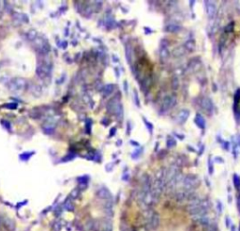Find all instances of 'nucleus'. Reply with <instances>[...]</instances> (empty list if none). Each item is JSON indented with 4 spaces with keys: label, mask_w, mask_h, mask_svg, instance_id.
Segmentation results:
<instances>
[{
    "label": "nucleus",
    "mask_w": 240,
    "mask_h": 231,
    "mask_svg": "<svg viewBox=\"0 0 240 231\" xmlns=\"http://www.w3.org/2000/svg\"><path fill=\"white\" fill-rule=\"evenodd\" d=\"M199 184H200V180L197 177L191 176V175L186 176V177H184L182 189L185 190V191H188V192H192Z\"/></svg>",
    "instance_id": "1"
},
{
    "label": "nucleus",
    "mask_w": 240,
    "mask_h": 231,
    "mask_svg": "<svg viewBox=\"0 0 240 231\" xmlns=\"http://www.w3.org/2000/svg\"><path fill=\"white\" fill-rule=\"evenodd\" d=\"M180 29L181 26L178 24H169L165 27V30L168 32H178Z\"/></svg>",
    "instance_id": "10"
},
{
    "label": "nucleus",
    "mask_w": 240,
    "mask_h": 231,
    "mask_svg": "<svg viewBox=\"0 0 240 231\" xmlns=\"http://www.w3.org/2000/svg\"><path fill=\"white\" fill-rule=\"evenodd\" d=\"M201 105H202V107H203L204 110H205L209 113H212L214 105L209 98H204L201 102Z\"/></svg>",
    "instance_id": "5"
},
{
    "label": "nucleus",
    "mask_w": 240,
    "mask_h": 231,
    "mask_svg": "<svg viewBox=\"0 0 240 231\" xmlns=\"http://www.w3.org/2000/svg\"><path fill=\"white\" fill-rule=\"evenodd\" d=\"M142 153V149L141 150H135V152H133L132 154H131V156H132V158H134V159H136V158H138L139 156H140V154Z\"/></svg>",
    "instance_id": "19"
},
{
    "label": "nucleus",
    "mask_w": 240,
    "mask_h": 231,
    "mask_svg": "<svg viewBox=\"0 0 240 231\" xmlns=\"http://www.w3.org/2000/svg\"><path fill=\"white\" fill-rule=\"evenodd\" d=\"M185 48L188 50V51H193L194 50V48H195V44L193 42H191V41H189L185 43Z\"/></svg>",
    "instance_id": "15"
},
{
    "label": "nucleus",
    "mask_w": 240,
    "mask_h": 231,
    "mask_svg": "<svg viewBox=\"0 0 240 231\" xmlns=\"http://www.w3.org/2000/svg\"><path fill=\"white\" fill-rule=\"evenodd\" d=\"M239 231H240V224H239Z\"/></svg>",
    "instance_id": "34"
},
{
    "label": "nucleus",
    "mask_w": 240,
    "mask_h": 231,
    "mask_svg": "<svg viewBox=\"0 0 240 231\" xmlns=\"http://www.w3.org/2000/svg\"><path fill=\"white\" fill-rule=\"evenodd\" d=\"M116 131H117V129H116V128H113V130H112V132H111V136H113L114 132H116Z\"/></svg>",
    "instance_id": "29"
},
{
    "label": "nucleus",
    "mask_w": 240,
    "mask_h": 231,
    "mask_svg": "<svg viewBox=\"0 0 240 231\" xmlns=\"http://www.w3.org/2000/svg\"><path fill=\"white\" fill-rule=\"evenodd\" d=\"M125 51H126V59L128 60L129 63L131 62L132 60V56H133V51H132V48L130 45H127L126 48H125Z\"/></svg>",
    "instance_id": "11"
},
{
    "label": "nucleus",
    "mask_w": 240,
    "mask_h": 231,
    "mask_svg": "<svg viewBox=\"0 0 240 231\" xmlns=\"http://www.w3.org/2000/svg\"><path fill=\"white\" fill-rule=\"evenodd\" d=\"M173 88H174V89L178 88V80L176 78V77L174 78V80H173Z\"/></svg>",
    "instance_id": "20"
},
{
    "label": "nucleus",
    "mask_w": 240,
    "mask_h": 231,
    "mask_svg": "<svg viewBox=\"0 0 240 231\" xmlns=\"http://www.w3.org/2000/svg\"><path fill=\"white\" fill-rule=\"evenodd\" d=\"M194 121H195V123L198 125V127L201 128L202 130H204V129L205 128V119H204L203 117H202L201 115L198 114V115L196 116Z\"/></svg>",
    "instance_id": "9"
},
{
    "label": "nucleus",
    "mask_w": 240,
    "mask_h": 231,
    "mask_svg": "<svg viewBox=\"0 0 240 231\" xmlns=\"http://www.w3.org/2000/svg\"><path fill=\"white\" fill-rule=\"evenodd\" d=\"M214 161L217 162H224L223 159H222V158H219V157H216V158L214 159Z\"/></svg>",
    "instance_id": "26"
},
{
    "label": "nucleus",
    "mask_w": 240,
    "mask_h": 231,
    "mask_svg": "<svg viewBox=\"0 0 240 231\" xmlns=\"http://www.w3.org/2000/svg\"><path fill=\"white\" fill-rule=\"evenodd\" d=\"M176 145V141L173 138L172 136H169L168 139H167V147L168 148H173Z\"/></svg>",
    "instance_id": "16"
},
{
    "label": "nucleus",
    "mask_w": 240,
    "mask_h": 231,
    "mask_svg": "<svg viewBox=\"0 0 240 231\" xmlns=\"http://www.w3.org/2000/svg\"><path fill=\"white\" fill-rule=\"evenodd\" d=\"M143 122H145V124H146V126L147 130L149 131V132L152 133V132H153V125H152L147 119H146L145 118H143Z\"/></svg>",
    "instance_id": "17"
},
{
    "label": "nucleus",
    "mask_w": 240,
    "mask_h": 231,
    "mask_svg": "<svg viewBox=\"0 0 240 231\" xmlns=\"http://www.w3.org/2000/svg\"><path fill=\"white\" fill-rule=\"evenodd\" d=\"M231 231H236V228L235 226H231Z\"/></svg>",
    "instance_id": "31"
},
{
    "label": "nucleus",
    "mask_w": 240,
    "mask_h": 231,
    "mask_svg": "<svg viewBox=\"0 0 240 231\" xmlns=\"http://www.w3.org/2000/svg\"><path fill=\"white\" fill-rule=\"evenodd\" d=\"M114 89V85H105L104 86V89H103V93L105 96H108L109 94H111Z\"/></svg>",
    "instance_id": "12"
},
{
    "label": "nucleus",
    "mask_w": 240,
    "mask_h": 231,
    "mask_svg": "<svg viewBox=\"0 0 240 231\" xmlns=\"http://www.w3.org/2000/svg\"><path fill=\"white\" fill-rule=\"evenodd\" d=\"M237 209H238V211H239V213H240V194L237 197Z\"/></svg>",
    "instance_id": "27"
},
{
    "label": "nucleus",
    "mask_w": 240,
    "mask_h": 231,
    "mask_svg": "<svg viewBox=\"0 0 240 231\" xmlns=\"http://www.w3.org/2000/svg\"><path fill=\"white\" fill-rule=\"evenodd\" d=\"M234 185L235 189L240 192V177L237 174L234 175Z\"/></svg>",
    "instance_id": "13"
},
{
    "label": "nucleus",
    "mask_w": 240,
    "mask_h": 231,
    "mask_svg": "<svg viewBox=\"0 0 240 231\" xmlns=\"http://www.w3.org/2000/svg\"><path fill=\"white\" fill-rule=\"evenodd\" d=\"M130 122L128 123V134L130 133Z\"/></svg>",
    "instance_id": "32"
},
{
    "label": "nucleus",
    "mask_w": 240,
    "mask_h": 231,
    "mask_svg": "<svg viewBox=\"0 0 240 231\" xmlns=\"http://www.w3.org/2000/svg\"><path fill=\"white\" fill-rule=\"evenodd\" d=\"M25 81L22 80V82L20 84L17 83V79L16 80H13L12 83L11 84V89L13 91V92H19L18 90H22V89H24V85H25Z\"/></svg>",
    "instance_id": "7"
},
{
    "label": "nucleus",
    "mask_w": 240,
    "mask_h": 231,
    "mask_svg": "<svg viewBox=\"0 0 240 231\" xmlns=\"http://www.w3.org/2000/svg\"><path fill=\"white\" fill-rule=\"evenodd\" d=\"M223 143H224V144H222V147H223L225 149H229V147H230V145H229V142H226V141H224Z\"/></svg>",
    "instance_id": "25"
},
{
    "label": "nucleus",
    "mask_w": 240,
    "mask_h": 231,
    "mask_svg": "<svg viewBox=\"0 0 240 231\" xmlns=\"http://www.w3.org/2000/svg\"><path fill=\"white\" fill-rule=\"evenodd\" d=\"M168 55H169V52L167 50V47L166 46L160 47V57H162V59H166Z\"/></svg>",
    "instance_id": "14"
},
{
    "label": "nucleus",
    "mask_w": 240,
    "mask_h": 231,
    "mask_svg": "<svg viewBox=\"0 0 240 231\" xmlns=\"http://www.w3.org/2000/svg\"><path fill=\"white\" fill-rule=\"evenodd\" d=\"M159 224H160V216H159V214L157 213V211H154L153 214H152V216H151V218H150V220L147 222V226L151 229L155 230V229H157L159 227Z\"/></svg>",
    "instance_id": "3"
},
{
    "label": "nucleus",
    "mask_w": 240,
    "mask_h": 231,
    "mask_svg": "<svg viewBox=\"0 0 240 231\" xmlns=\"http://www.w3.org/2000/svg\"><path fill=\"white\" fill-rule=\"evenodd\" d=\"M176 103V99L174 96H167V97L164 98L162 102V105H161V110L163 112H165L167 110H169L170 108L174 107V105Z\"/></svg>",
    "instance_id": "2"
},
{
    "label": "nucleus",
    "mask_w": 240,
    "mask_h": 231,
    "mask_svg": "<svg viewBox=\"0 0 240 231\" xmlns=\"http://www.w3.org/2000/svg\"><path fill=\"white\" fill-rule=\"evenodd\" d=\"M210 231H218V229H217V228H212Z\"/></svg>",
    "instance_id": "33"
},
{
    "label": "nucleus",
    "mask_w": 240,
    "mask_h": 231,
    "mask_svg": "<svg viewBox=\"0 0 240 231\" xmlns=\"http://www.w3.org/2000/svg\"><path fill=\"white\" fill-rule=\"evenodd\" d=\"M225 220H226V226L229 228L230 226H231V219H230L228 216H226V218H225Z\"/></svg>",
    "instance_id": "24"
},
{
    "label": "nucleus",
    "mask_w": 240,
    "mask_h": 231,
    "mask_svg": "<svg viewBox=\"0 0 240 231\" xmlns=\"http://www.w3.org/2000/svg\"><path fill=\"white\" fill-rule=\"evenodd\" d=\"M217 208H218V210L219 213H222V204L220 203V201H218V204H217Z\"/></svg>",
    "instance_id": "22"
},
{
    "label": "nucleus",
    "mask_w": 240,
    "mask_h": 231,
    "mask_svg": "<svg viewBox=\"0 0 240 231\" xmlns=\"http://www.w3.org/2000/svg\"><path fill=\"white\" fill-rule=\"evenodd\" d=\"M208 171H209V174L212 175L213 172H214V168H213V162H212V160L209 157L208 159Z\"/></svg>",
    "instance_id": "18"
},
{
    "label": "nucleus",
    "mask_w": 240,
    "mask_h": 231,
    "mask_svg": "<svg viewBox=\"0 0 240 231\" xmlns=\"http://www.w3.org/2000/svg\"><path fill=\"white\" fill-rule=\"evenodd\" d=\"M189 111L187 110V109H184V110H181L178 114V121L179 123H184L186 122V120L188 119L189 118Z\"/></svg>",
    "instance_id": "8"
},
{
    "label": "nucleus",
    "mask_w": 240,
    "mask_h": 231,
    "mask_svg": "<svg viewBox=\"0 0 240 231\" xmlns=\"http://www.w3.org/2000/svg\"><path fill=\"white\" fill-rule=\"evenodd\" d=\"M98 196L101 199H111L112 195L111 192L105 188H101L98 191Z\"/></svg>",
    "instance_id": "6"
},
{
    "label": "nucleus",
    "mask_w": 240,
    "mask_h": 231,
    "mask_svg": "<svg viewBox=\"0 0 240 231\" xmlns=\"http://www.w3.org/2000/svg\"><path fill=\"white\" fill-rule=\"evenodd\" d=\"M124 85H125V91L127 92L128 91V85H127V82L126 81L124 82Z\"/></svg>",
    "instance_id": "28"
},
{
    "label": "nucleus",
    "mask_w": 240,
    "mask_h": 231,
    "mask_svg": "<svg viewBox=\"0 0 240 231\" xmlns=\"http://www.w3.org/2000/svg\"><path fill=\"white\" fill-rule=\"evenodd\" d=\"M235 102H238L240 101V89H238L235 93Z\"/></svg>",
    "instance_id": "23"
},
{
    "label": "nucleus",
    "mask_w": 240,
    "mask_h": 231,
    "mask_svg": "<svg viewBox=\"0 0 240 231\" xmlns=\"http://www.w3.org/2000/svg\"><path fill=\"white\" fill-rule=\"evenodd\" d=\"M205 6H206V12H207V15L212 18L216 15V12H217V7H216V4L212 1H206L205 2Z\"/></svg>",
    "instance_id": "4"
},
{
    "label": "nucleus",
    "mask_w": 240,
    "mask_h": 231,
    "mask_svg": "<svg viewBox=\"0 0 240 231\" xmlns=\"http://www.w3.org/2000/svg\"><path fill=\"white\" fill-rule=\"evenodd\" d=\"M131 143H132V145H134V146H139V143H137L135 141H130V144Z\"/></svg>",
    "instance_id": "30"
},
{
    "label": "nucleus",
    "mask_w": 240,
    "mask_h": 231,
    "mask_svg": "<svg viewBox=\"0 0 240 231\" xmlns=\"http://www.w3.org/2000/svg\"><path fill=\"white\" fill-rule=\"evenodd\" d=\"M134 98H135V102H136V104L138 105V106H140V102H139V98H138V94H137V92H136V90H134Z\"/></svg>",
    "instance_id": "21"
}]
</instances>
